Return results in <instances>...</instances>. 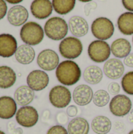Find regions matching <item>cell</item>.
I'll return each instance as SVG.
<instances>
[{
    "instance_id": "obj_1",
    "label": "cell",
    "mask_w": 133,
    "mask_h": 134,
    "mask_svg": "<svg viewBox=\"0 0 133 134\" xmlns=\"http://www.w3.org/2000/svg\"><path fill=\"white\" fill-rule=\"evenodd\" d=\"M56 76L63 86H71L80 80L82 71L77 63L71 60H67L59 64L56 69Z\"/></svg>"
},
{
    "instance_id": "obj_2",
    "label": "cell",
    "mask_w": 133,
    "mask_h": 134,
    "mask_svg": "<svg viewBox=\"0 0 133 134\" xmlns=\"http://www.w3.org/2000/svg\"><path fill=\"white\" fill-rule=\"evenodd\" d=\"M68 24L66 20L60 16L49 18L45 24L44 31L45 35L54 41L63 40L68 32Z\"/></svg>"
},
{
    "instance_id": "obj_3",
    "label": "cell",
    "mask_w": 133,
    "mask_h": 134,
    "mask_svg": "<svg viewBox=\"0 0 133 134\" xmlns=\"http://www.w3.org/2000/svg\"><path fill=\"white\" fill-rule=\"evenodd\" d=\"M45 31L42 26L34 21L27 22L23 25L20 31L21 40L27 45L36 46L42 42Z\"/></svg>"
},
{
    "instance_id": "obj_4",
    "label": "cell",
    "mask_w": 133,
    "mask_h": 134,
    "mask_svg": "<svg viewBox=\"0 0 133 134\" xmlns=\"http://www.w3.org/2000/svg\"><path fill=\"white\" fill-rule=\"evenodd\" d=\"M59 51L63 57L72 60L80 57L83 51V45L76 37H67L60 42Z\"/></svg>"
},
{
    "instance_id": "obj_5",
    "label": "cell",
    "mask_w": 133,
    "mask_h": 134,
    "mask_svg": "<svg viewBox=\"0 0 133 134\" xmlns=\"http://www.w3.org/2000/svg\"><path fill=\"white\" fill-rule=\"evenodd\" d=\"M91 31L95 38L98 40H107L114 33L113 22L107 17H98L95 19L91 25Z\"/></svg>"
},
{
    "instance_id": "obj_6",
    "label": "cell",
    "mask_w": 133,
    "mask_h": 134,
    "mask_svg": "<svg viewBox=\"0 0 133 134\" xmlns=\"http://www.w3.org/2000/svg\"><path fill=\"white\" fill-rule=\"evenodd\" d=\"M111 53L110 45L103 40L92 41L88 47L89 58L95 63L101 64L109 60Z\"/></svg>"
},
{
    "instance_id": "obj_7",
    "label": "cell",
    "mask_w": 133,
    "mask_h": 134,
    "mask_svg": "<svg viewBox=\"0 0 133 134\" xmlns=\"http://www.w3.org/2000/svg\"><path fill=\"white\" fill-rule=\"evenodd\" d=\"M71 93L65 86L59 85L53 87L49 91V99L51 104L56 108H64L71 101Z\"/></svg>"
},
{
    "instance_id": "obj_8",
    "label": "cell",
    "mask_w": 133,
    "mask_h": 134,
    "mask_svg": "<svg viewBox=\"0 0 133 134\" xmlns=\"http://www.w3.org/2000/svg\"><path fill=\"white\" fill-rule=\"evenodd\" d=\"M132 104L129 97L124 94L114 96L110 101L109 108L112 115L116 117H124L132 111Z\"/></svg>"
},
{
    "instance_id": "obj_9",
    "label": "cell",
    "mask_w": 133,
    "mask_h": 134,
    "mask_svg": "<svg viewBox=\"0 0 133 134\" xmlns=\"http://www.w3.org/2000/svg\"><path fill=\"white\" fill-rule=\"evenodd\" d=\"M16 120L20 126L31 128L37 124L38 121V113L34 107L28 105L24 106L16 111Z\"/></svg>"
},
{
    "instance_id": "obj_10",
    "label": "cell",
    "mask_w": 133,
    "mask_h": 134,
    "mask_svg": "<svg viewBox=\"0 0 133 134\" xmlns=\"http://www.w3.org/2000/svg\"><path fill=\"white\" fill-rule=\"evenodd\" d=\"M37 64L43 71H51L56 69L60 64L58 54L53 49H46L41 51L37 57Z\"/></svg>"
},
{
    "instance_id": "obj_11",
    "label": "cell",
    "mask_w": 133,
    "mask_h": 134,
    "mask_svg": "<svg viewBox=\"0 0 133 134\" xmlns=\"http://www.w3.org/2000/svg\"><path fill=\"white\" fill-rule=\"evenodd\" d=\"M49 82V78L45 71L34 70L27 77V86L34 91H41L46 88Z\"/></svg>"
},
{
    "instance_id": "obj_12",
    "label": "cell",
    "mask_w": 133,
    "mask_h": 134,
    "mask_svg": "<svg viewBox=\"0 0 133 134\" xmlns=\"http://www.w3.org/2000/svg\"><path fill=\"white\" fill-rule=\"evenodd\" d=\"M53 7L50 0H34L31 4V12L35 18L43 20L53 13Z\"/></svg>"
},
{
    "instance_id": "obj_13",
    "label": "cell",
    "mask_w": 133,
    "mask_h": 134,
    "mask_svg": "<svg viewBox=\"0 0 133 134\" xmlns=\"http://www.w3.org/2000/svg\"><path fill=\"white\" fill-rule=\"evenodd\" d=\"M125 71L124 63L118 58L107 60L103 65V73L111 79H118L123 76Z\"/></svg>"
},
{
    "instance_id": "obj_14",
    "label": "cell",
    "mask_w": 133,
    "mask_h": 134,
    "mask_svg": "<svg viewBox=\"0 0 133 134\" xmlns=\"http://www.w3.org/2000/svg\"><path fill=\"white\" fill-rule=\"evenodd\" d=\"M27 9L20 5H16L9 9L7 13V19L10 24L18 27L26 24L28 19Z\"/></svg>"
},
{
    "instance_id": "obj_15",
    "label": "cell",
    "mask_w": 133,
    "mask_h": 134,
    "mask_svg": "<svg viewBox=\"0 0 133 134\" xmlns=\"http://www.w3.org/2000/svg\"><path fill=\"white\" fill-rule=\"evenodd\" d=\"M92 89L88 85H79L73 92L72 97L74 103L79 106H85L91 103L93 99Z\"/></svg>"
},
{
    "instance_id": "obj_16",
    "label": "cell",
    "mask_w": 133,
    "mask_h": 134,
    "mask_svg": "<svg viewBox=\"0 0 133 134\" xmlns=\"http://www.w3.org/2000/svg\"><path fill=\"white\" fill-rule=\"evenodd\" d=\"M16 39L10 34L0 35V57L4 58L15 55L17 49Z\"/></svg>"
},
{
    "instance_id": "obj_17",
    "label": "cell",
    "mask_w": 133,
    "mask_h": 134,
    "mask_svg": "<svg viewBox=\"0 0 133 134\" xmlns=\"http://www.w3.org/2000/svg\"><path fill=\"white\" fill-rule=\"evenodd\" d=\"M71 33L76 38L83 37L89 32V24L85 19L80 16H73L68 22Z\"/></svg>"
},
{
    "instance_id": "obj_18",
    "label": "cell",
    "mask_w": 133,
    "mask_h": 134,
    "mask_svg": "<svg viewBox=\"0 0 133 134\" xmlns=\"http://www.w3.org/2000/svg\"><path fill=\"white\" fill-rule=\"evenodd\" d=\"M17 107L16 102L10 97L4 96L0 97V119H9L16 114Z\"/></svg>"
},
{
    "instance_id": "obj_19",
    "label": "cell",
    "mask_w": 133,
    "mask_h": 134,
    "mask_svg": "<svg viewBox=\"0 0 133 134\" xmlns=\"http://www.w3.org/2000/svg\"><path fill=\"white\" fill-rule=\"evenodd\" d=\"M111 53L117 58H125L127 57L132 49L131 43L129 40L120 38L114 40L111 46Z\"/></svg>"
},
{
    "instance_id": "obj_20",
    "label": "cell",
    "mask_w": 133,
    "mask_h": 134,
    "mask_svg": "<svg viewBox=\"0 0 133 134\" xmlns=\"http://www.w3.org/2000/svg\"><path fill=\"white\" fill-rule=\"evenodd\" d=\"M34 98V91L28 86H21L14 93V100L17 104L24 107L30 104Z\"/></svg>"
},
{
    "instance_id": "obj_21",
    "label": "cell",
    "mask_w": 133,
    "mask_h": 134,
    "mask_svg": "<svg viewBox=\"0 0 133 134\" xmlns=\"http://www.w3.org/2000/svg\"><path fill=\"white\" fill-rule=\"evenodd\" d=\"M35 57V51L31 46L21 45L20 46L15 53V58L16 61L21 64H31Z\"/></svg>"
},
{
    "instance_id": "obj_22",
    "label": "cell",
    "mask_w": 133,
    "mask_h": 134,
    "mask_svg": "<svg viewBox=\"0 0 133 134\" xmlns=\"http://www.w3.org/2000/svg\"><path fill=\"white\" fill-rule=\"evenodd\" d=\"M69 134H89V122L82 117L73 119L67 126Z\"/></svg>"
},
{
    "instance_id": "obj_23",
    "label": "cell",
    "mask_w": 133,
    "mask_h": 134,
    "mask_svg": "<svg viewBox=\"0 0 133 134\" xmlns=\"http://www.w3.org/2000/svg\"><path fill=\"white\" fill-rule=\"evenodd\" d=\"M16 80V72L8 66L0 67V88L8 89L13 86Z\"/></svg>"
},
{
    "instance_id": "obj_24",
    "label": "cell",
    "mask_w": 133,
    "mask_h": 134,
    "mask_svg": "<svg viewBox=\"0 0 133 134\" xmlns=\"http://www.w3.org/2000/svg\"><path fill=\"white\" fill-rule=\"evenodd\" d=\"M103 77V72L102 69L95 65H91L87 67L83 72V79L84 80L91 85L99 84Z\"/></svg>"
},
{
    "instance_id": "obj_25",
    "label": "cell",
    "mask_w": 133,
    "mask_h": 134,
    "mask_svg": "<svg viewBox=\"0 0 133 134\" xmlns=\"http://www.w3.org/2000/svg\"><path fill=\"white\" fill-rule=\"evenodd\" d=\"M118 27L125 35H133L132 12H125L119 16L118 19Z\"/></svg>"
},
{
    "instance_id": "obj_26",
    "label": "cell",
    "mask_w": 133,
    "mask_h": 134,
    "mask_svg": "<svg viewBox=\"0 0 133 134\" xmlns=\"http://www.w3.org/2000/svg\"><path fill=\"white\" fill-rule=\"evenodd\" d=\"M92 130L96 134H107L111 130V120L103 115H99L95 117L92 121Z\"/></svg>"
},
{
    "instance_id": "obj_27",
    "label": "cell",
    "mask_w": 133,
    "mask_h": 134,
    "mask_svg": "<svg viewBox=\"0 0 133 134\" xmlns=\"http://www.w3.org/2000/svg\"><path fill=\"white\" fill-rule=\"evenodd\" d=\"M76 0H53V9L60 15H66L71 12L75 6Z\"/></svg>"
},
{
    "instance_id": "obj_28",
    "label": "cell",
    "mask_w": 133,
    "mask_h": 134,
    "mask_svg": "<svg viewBox=\"0 0 133 134\" xmlns=\"http://www.w3.org/2000/svg\"><path fill=\"white\" fill-rule=\"evenodd\" d=\"M92 101L97 107H104L111 101L110 93L106 90H100L94 93Z\"/></svg>"
},
{
    "instance_id": "obj_29",
    "label": "cell",
    "mask_w": 133,
    "mask_h": 134,
    "mask_svg": "<svg viewBox=\"0 0 133 134\" xmlns=\"http://www.w3.org/2000/svg\"><path fill=\"white\" fill-rule=\"evenodd\" d=\"M122 88L125 93L133 96V71L127 72L122 79Z\"/></svg>"
},
{
    "instance_id": "obj_30",
    "label": "cell",
    "mask_w": 133,
    "mask_h": 134,
    "mask_svg": "<svg viewBox=\"0 0 133 134\" xmlns=\"http://www.w3.org/2000/svg\"><path fill=\"white\" fill-rule=\"evenodd\" d=\"M46 134H69L67 130L64 128V126L60 125H56L52 126L48 131Z\"/></svg>"
},
{
    "instance_id": "obj_31",
    "label": "cell",
    "mask_w": 133,
    "mask_h": 134,
    "mask_svg": "<svg viewBox=\"0 0 133 134\" xmlns=\"http://www.w3.org/2000/svg\"><path fill=\"white\" fill-rule=\"evenodd\" d=\"M107 90H108V92L110 94L116 96V95L119 94V93L121 91V86L118 82H111L109 84Z\"/></svg>"
},
{
    "instance_id": "obj_32",
    "label": "cell",
    "mask_w": 133,
    "mask_h": 134,
    "mask_svg": "<svg viewBox=\"0 0 133 134\" xmlns=\"http://www.w3.org/2000/svg\"><path fill=\"white\" fill-rule=\"evenodd\" d=\"M97 8V4L96 2H88L85 7H84V10H85V13L86 16H89L90 14V12L93 9H96Z\"/></svg>"
},
{
    "instance_id": "obj_33",
    "label": "cell",
    "mask_w": 133,
    "mask_h": 134,
    "mask_svg": "<svg viewBox=\"0 0 133 134\" xmlns=\"http://www.w3.org/2000/svg\"><path fill=\"white\" fill-rule=\"evenodd\" d=\"M7 13V5L5 0H0V20L3 19Z\"/></svg>"
},
{
    "instance_id": "obj_34",
    "label": "cell",
    "mask_w": 133,
    "mask_h": 134,
    "mask_svg": "<svg viewBox=\"0 0 133 134\" xmlns=\"http://www.w3.org/2000/svg\"><path fill=\"white\" fill-rule=\"evenodd\" d=\"M67 114L69 117H75L78 114V108L74 105H70L67 108Z\"/></svg>"
},
{
    "instance_id": "obj_35",
    "label": "cell",
    "mask_w": 133,
    "mask_h": 134,
    "mask_svg": "<svg viewBox=\"0 0 133 134\" xmlns=\"http://www.w3.org/2000/svg\"><path fill=\"white\" fill-rule=\"evenodd\" d=\"M123 6L129 10V12L133 13V0H122Z\"/></svg>"
},
{
    "instance_id": "obj_36",
    "label": "cell",
    "mask_w": 133,
    "mask_h": 134,
    "mask_svg": "<svg viewBox=\"0 0 133 134\" xmlns=\"http://www.w3.org/2000/svg\"><path fill=\"white\" fill-rule=\"evenodd\" d=\"M57 120L58 122L60 123V124H66L67 120H68V118L67 116L63 113V112H60L58 115H57Z\"/></svg>"
},
{
    "instance_id": "obj_37",
    "label": "cell",
    "mask_w": 133,
    "mask_h": 134,
    "mask_svg": "<svg viewBox=\"0 0 133 134\" xmlns=\"http://www.w3.org/2000/svg\"><path fill=\"white\" fill-rule=\"evenodd\" d=\"M123 63L128 67L133 68V53H130L127 57H125Z\"/></svg>"
},
{
    "instance_id": "obj_38",
    "label": "cell",
    "mask_w": 133,
    "mask_h": 134,
    "mask_svg": "<svg viewBox=\"0 0 133 134\" xmlns=\"http://www.w3.org/2000/svg\"><path fill=\"white\" fill-rule=\"evenodd\" d=\"M5 1L7 2H9V4H13V5H15V4H18V3L23 2L24 0H5Z\"/></svg>"
},
{
    "instance_id": "obj_39",
    "label": "cell",
    "mask_w": 133,
    "mask_h": 134,
    "mask_svg": "<svg viewBox=\"0 0 133 134\" xmlns=\"http://www.w3.org/2000/svg\"><path fill=\"white\" fill-rule=\"evenodd\" d=\"M129 120L131 123H133V110L129 112Z\"/></svg>"
},
{
    "instance_id": "obj_40",
    "label": "cell",
    "mask_w": 133,
    "mask_h": 134,
    "mask_svg": "<svg viewBox=\"0 0 133 134\" xmlns=\"http://www.w3.org/2000/svg\"><path fill=\"white\" fill-rule=\"evenodd\" d=\"M78 1H80V2H92V0H78Z\"/></svg>"
},
{
    "instance_id": "obj_41",
    "label": "cell",
    "mask_w": 133,
    "mask_h": 134,
    "mask_svg": "<svg viewBox=\"0 0 133 134\" xmlns=\"http://www.w3.org/2000/svg\"><path fill=\"white\" fill-rule=\"evenodd\" d=\"M129 134H133V130H131V131H130V132L129 133Z\"/></svg>"
},
{
    "instance_id": "obj_42",
    "label": "cell",
    "mask_w": 133,
    "mask_h": 134,
    "mask_svg": "<svg viewBox=\"0 0 133 134\" xmlns=\"http://www.w3.org/2000/svg\"><path fill=\"white\" fill-rule=\"evenodd\" d=\"M0 134H5V133L4 132H2V131H1V130H0Z\"/></svg>"
},
{
    "instance_id": "obj_43",
    "label": "cell",
    "mask_w": 133,
    "mask_h": 134,
    "mask_svg": "<svg viewBox=\"0 0 133 134\" xmlns=\"http://www.w3.org/2000/svg\"><path fill=\"white\" fill-rule=\"evenodd\" d=\"M132 42H133V37H132Z\"/></svg>"
}]
</instances>
